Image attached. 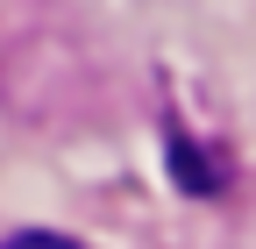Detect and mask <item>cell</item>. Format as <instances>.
<instances>
[{"label":"cell","mask_w":256,"mask_h":249,"mask_svg":"<svg viewBox=\"0 0 256 249\" xmlns=\"http://www.w3.org/2000/svg\"><path fill=\"white\" fill-rule=\"evenodd\" d=\"M0 249H78L72 235H14V242H0Z\"/></svg>","instance_id":"obj_1"}]
</instances>
